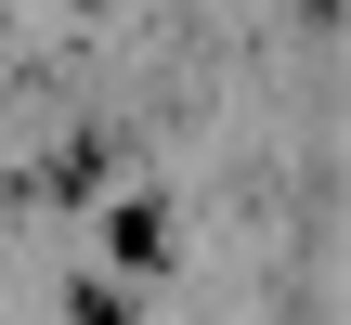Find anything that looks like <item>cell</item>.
Listing matches in <instances>:
<instances>
[{"mask_svg": "<svg viewBox=\"0 0 351 325\" xmlns=\"http://www.w3.org/2000/svg\"><path fill=\"white\" fill-rule=\"evenodd\" d=\"M104 156H117V143H104V130H78L52 169H13V195H26V208H65V195H91V182H104Z\"/></svg>", "mask_w": 351, "mask_h": 325, "instance_id": "1", "label": "cell"}, {"mask_svg": "<svg viewBox=\"0 0 351 325\" xmlns=\"http://www.w3.org/2000/svg\"><path fill=\"white\" fill-rule=\"evenodd\" d=\"M104 248H117V261H169V221H156V208H117Z\"/></svg>", "mask_w": 351, "mask_h": 325, "instance_id": "2", "label": "cell"}]
</instances>
